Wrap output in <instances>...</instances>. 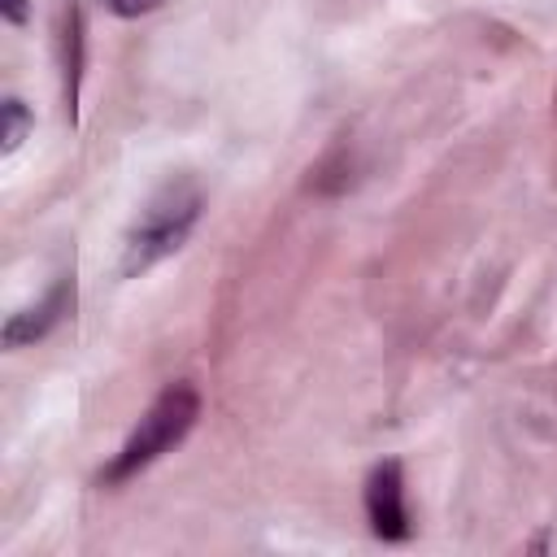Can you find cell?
I'll list each match as a JSON object with an SVG mask.
<instances>
[{
	"instance_id": "8992f818",
	"label": "cell",
	"mask_w": 557,
	"mask_h": 557,
	"mask_svg": "<svg viewBox=\"0 0 557 557\" xmlns=\"http://www.w3.org/2000/svg\"><path fill=\"white\" fill-rule=\"evenodd\" d=\"M26 131H30V109H26L17 96H9V100L0 104V148H4V152H17L22 139H26Z\"/></svg>"
},
{
	"instance_id": "ba28073f",
	"label": "cell",
	"mask_w": 557,
	"mask_h": 557,
	"mask_svg": "<svg viewBox=\"0 0 557 557\" xmlns=\"http://www.w3.org/2000/svg\"><path fill=\"white\" fill-rule=\"evenodd\" d=\"M0 13L9 26H26V0H0Z\"/></svg>"
},
{
	"instance_id": "3957f363",
	"label": "cell",
	"mask_w": 557,
	"mask_h": 557,
	"mask_svg": "<svg viewBox=\"0 0 557 557\" xmlns=\"http://www.w3.org/2000/svg\"><path fill=\"white\" fill-rule=\"evenodd\" d=\"M366 518H370V531L387 544H400L409 540V505H405V470L396 457L379 461L370 474H366Z\"/></svg>"
},
{
	"instance_id": "52a82bcc",
	"label": "cell",
	"mask_w": 557,
	"mask_h": 557,
	"mask_svg": "<svg viewBox=\"0 0 557 557\" xmlns=\"http://www.w3.org/2000/svg\"><path fill=\"white\" fill-rule=\"evenodd\" d=\"M161 0H104V9L109 13H117V17H139V13H152Z\"/></svg>"
},
{
	"instance_id": "277c9868",
	"label": "cell",
	"mask_w": 557,
	"mask_h": 557,
	"mask_svg": "<svg viewBox=\"0 0 557 557\" xmlns=\"http://www.w3.org/2000/svg\"><path fill=\"white\" fill-rule=\"evenodd\" d=\"M70 305H74V283H70V278H57L52 292H48L39 305L17 309V313L4 322V348H22V344L44 339V335L70 313Z\"/></svg>"
},
{
	"instance_id": "5b68a950",
	"label": "cell",
	"mask_w": 557,
	"mask_h": 557,
	"mask_svg": "<svg viewBox=\"0 0 557 557\" xmlns=\"http://www.w3.org/2000/svg\"><path fill=\"white\" fill-rule=\"evenodd\" d=\"M83 65H87V22L78 4H65V22H61V78H65V113L74 122L78 113V87H83Z\"/></svg>"
},
{
	"instance_id": "7a4b0ae2",
	"label": "cell",
	"mask_w": 557,
	"mask_h": 557,
	"mask_svg": "<svg viewBox=\"0 0 557 557\" xmlns=\"http://www.w3.org/2000/svg\"><path fill=\"white\" fill-rule=\"evenodd\" d=\"M200 209H205V196L196 183L178 178V183H165L148 205L144 213L135 218V226L126 231V244H122V274L135 278L144 270H152L157 261H165L170 252H178L191 235V226L200 222Z\"/></svg>"
},
{
	"instance_id": "6da1fadb",
	"label": "cell",
	"mask_w": 557,
	"mask_h": 557,
	"mask_svg": "<svg viewBox=\"0 0 557 557\" xmlns=\"http://www.w3.org/2000/svg\"><path fill=\"white\" fill-rule=\"evenodd\" d=\"M200 418V392L191 383H170L148 413L135 422V431L126 435V444L113 453V461L100 470V487H117L126 479H135L139 470H148L161 453H170L174 444L187 440V431Z\"/></svg>"
}]
</instances>
